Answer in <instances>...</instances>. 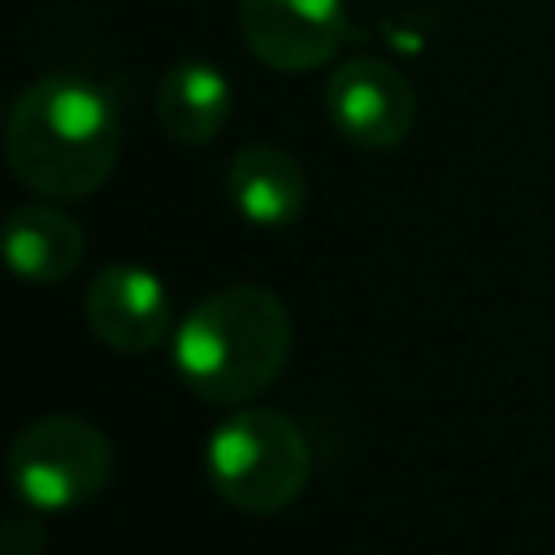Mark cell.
Wrapping results in <instances>:
<instances>
[{
  "instance_id": "cell-1",
  "label": "cell",
  "mask_w": 555,
  "mask_h": 555,
  "mask_svg": "<svg viewBox=\"0 0 555 555\" xmlns=\"http://www.w3.org/2000/svg\"><path fill=\"white\" fill-rule=\"evenodd\" d=\"M9 169L43 199H87L121 152V117L104 87L48 74L17 91L4 126Z\"/></svg>"
},
{
  "instance_id": "cell-2",
  "label": "cell",
  "mask_w": 555,
  "mask_h": 555,
  "mask_svg": "<svg viewBox=\"0 0 555 555\" xmlns=\"http://www.w3.org/2000/svg\"><path fill=\"white\" fill-rule=\"evenodd\" d=\"M291 356L286 304L251 282L212 291L173 330V369L191 395L230 408L264 395Z\"/></svg>"
},
{
  "instance_id": "cell-3",
  "label": "cell",
  "mask_w": 555,
  "mask_h": 555,
  "mask_svg": "<svg viewBox=\"0 0 555 555\" xmlns=\"http://www.w3.org/2000/svg\"><path fill=\"white\" fill-rule=\"evenodd\" d=\"M204 468L230 507L247 516H273L304 494L312 477V451L286 412L243 408L208 434Z\"/></svg>"
},
{
  "instance_id": "cell-4",
  "label": "cell",
  "mask_w": 555,
  "mask_h": 555,
  "mask_svg": "<svg viewBox=\"0 0 555 555\" xmlns=\"http://www.w3.org/2000/svg\"><path fill=\"white\" fill-rule=\"evenodd\" d=\"M9 477L26 507L69 512L95 499L113 477V442L82 416H39L9 447Z\"/></svg>"
},
{
  "instance_id": "cell-5",
  "label": "cell",
  "mask_w": 555,
  "mask_h": 555,
  "mask_svg": "<svg viewBox=\"0 0 555 555\" xmlns=\"http://www.w3.org/2000/svg\"><path fill=\"white\" fill-rule=\"evenodd\" d=\"M238 30L256 61L304 74L338 56L351 35L347 0H238Z\"/></svg>"
},
{
  "instance_id": "cell-6",
  "label": "cell",
  "mask_w": 555,
  "mask_h": 555,
  "mask_svg": "<svg viewBox=\"0 0 555 555\" xmlns=\"http://www.w3.org/2000/svg\"><path fill=\"white\" fill-rule=\"evenodd\" d=\"M325 113L347 143L382 152L408 139L416 121V91L390 61L351 56L325 87Z\"/></svg>"
},
{
  "instance_id": "cell-7",
  "label": "cell",
  "mask_w": 555,
  "mask_h": 555,
  "mask_svg": "<svg viewBox=\"0 0 555 555\" xmlns=\"http://www.w3.org/2000/svg\"><path fill=\"white\" fill-rule=\"evenodd\" d=\"M87 325L113 351L139 356L160 347L173 325V295L169 286L143 264H108L87 286Z\"/></svg>"
},
{
  "instance_id": "cell-8",
  "label": "cell",
  "mask_w": 555,
  "mask_h": 555,
  "mask_svg": "<svg viewBox=\"0 0 555 555\" xmlns=\"http://www.w3.org/2000/svg\"><path fill=\"white\" fill-rule=\"evenodd\" d=\"M225 195L234 212L260 230L291 225L308 204V178L299 160L273 143H251L234 152L225 169Z\"/></svg>"
},
{
  "instance_id": "cell-9",
  "label": "cell",
  "mask_w": 555,
  "mask_h": 555,
  "mask_svg": "<svg viewBox=\"0 0 555 555\" xmlns=\"http://www.w3.org/2000/svg\"><path fill=\"white\" fill-rule=\"evenodd\" d=\"M82 251V225L52 204H22L4 221V256L22 282L52 286L78 269Z\"/></svg>"
},
{
  "instance_id": "cell-10",
  "label": "cell",
  "mask_w": 555,
  "mask_h": 555,
  "mask_svg": "<svg viewBox=\"0 0 555 555\" xmlns=\"http://www.w3.org/2000/svg\"><path fill=\"white\" fill-rule=\"evenodd\" d=\"M234 108V91L230 78L208 65V61H178L156 91V117L165 126V134L182 147H204L212 143Z\"/></svg>"
},
{
  "instance_id": "cell-11",
  "label": "cell",
  "mask_w": 555,
  "mask_h": 555,
  "mask_svg": "<svg viewBox=\"0 0 555 555\" xmlns=\"http://www.w3.org/2000/svg\"><path fill=\"white\" fill-rule=\"evenodd\" d=\"M26 533V520L22 516H13L9 525H4V555H39V538H22Z\"/></svg>"
}]
</instances>
